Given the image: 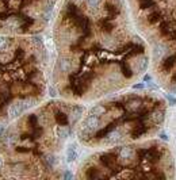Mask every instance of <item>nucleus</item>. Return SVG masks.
<instances>
[{
	"instance_id": "obj_1",
	"label": "nucleus",
	"mask_w": 176,
	"mask_h": 180,
	"mask_svg": "<svg viewBox=\"0 0 176 180\" xmlns=\"http://www.w3.org/2000/svg\"><path fill=\"white\" fill-rule=\"evenodd\" d=\"M83 126H84V130L92 133V131H95V130L99 127V118L96 117V115H92V114H91L90 117L84 121Z\"/></svg>"
},
{
	"instance_id": "obj_2",
	"label": "nucleus",
	"mask_w": 176,
	"mask_h": 180,
	"mask_svg": "<svg viewBox=\"0 0 176 180\" xmlns=\"http://www.w3.org/2000/svg\"><path fill=\"white\" fill-rule=\"evenodd\" d=\"M22 113H23V108H22V103L20 102H16V103H14V104H10V107H8V115H10L11 118L19 117Z\"/></svg>"
},
{
	"instance_id": "obj_3",
	"label": "nucleus",
	"mask_w": 176,
	"mask_h": 180,
	"mask_svg": "<svg viewBox=\"0 0 176 180\" xmlns=\"http://www.w3.org/2000/svg\"><path fill=\"white\" fill-rule=\"evenodd\" d=\"M165 118V114L164 111H161V110H156V111H153L150 115H149V119L153 122V123H161V122L164 121Z\"/></svg>"
},
{
	"instance_id": "obj_4",
	"label": "nucleus",
	"mask_w": 176,
	"mask_h": 180,
	"mask_svg": "<svg viewBox=\"0 0 176 180\" xmlns=\"http://www.w3.org/2000/svg\"><path fill=\"white\" fill-rule=\"evenodd\" d=\"M133 154H134V149L131 146H123V148L119 149V157L121 158L127 160V158H131Z\"/></svg>"
},
{
	"instance_id": "obj_5",
	"label": "nucleus",
	"mask_w": 176,
	"mask_h": 180,
	"mask_svg": "<svg viewBox=\"0 0 176 180\" xmlns=\"http://www.w3.org/2000/svg\"><path fill=\"white\" fill-rule=\"evenodd\" d=\"M76 156H77V152H76V145L72 144L69 148H68V150H67V161H68V163H72V161L76 158Z\"/></svg>"
},
{
	"instance_id": "obj_6",
	"label": "nucleus",
	"mask_w": 176,
	"mask_h": 180,
	"mask_svg": "<svg viewBox=\"0 0 176 180\" xmlns=\"http://www.w3.org/2000/svg\"><path fill=\"white\" fill-rule=\"evenodd\" d=\"M107 141H110V142H117L119 138H121V133L118 131V130H113V131H110L107 136Z\"/></svg>"
},
{
	"instance_id": "obj_7",
	"label": "nucleus",
	"mask_w": 176,
	"mask_h": 180,
	"mask_svg": "<svg viewBox=\"0 0 176 180\" xmlns=\"http://www.w3.org/2000/svg\"><path fill=\"white\" fill-rule=\"evenodd\" d=\"M81 114H83V107L74 106L73 108H72V119H73V121H77L79 118L81 117Z\"/></svg>"
},
{
	"instance_id": "obj_8",
	"label": "nucleus",
	"mask_w": 176,
	"mask_h": 180,
	"mask_svg": "<svg viewBox=\"0 0 176 180\" xmlns=\"http://www.w3.org/2000/svg\"><path fill=\"white\" fill-rule=\"evenodd\" d=\"M175 61H176V58H175V56H171V57H168V58H165V61H164V69H171V68L175 65Z\"/></svg>"
},
{
	"instance_id": "obj_9",
	"label": "nucleus",
	"mask_w": 176,
	"mask_h": 180,
	"mask_svg": "<svg viewBox=\"0 0 176 180\" xmlns=\"http://www.w3.org/2000/svg\"><path fill=\"white\" fill-rule=\"evenodd\" d=\"M106 113V107H103V106H95L94 108L91 110V114L92 115H103V114Z\"/></svg>"
},
{
	"instance_id": "obj_10",
	"label": "nucleus",
	"mask_w": 176,
	"mask_h": 180,
	"mask_svg": "<svg viewBox=\"0 0 176 180\" xmlns=\"http://www.w3.org/2000/svg\"><path fill=\"white\" fill-rule=\"evenodd\" d=\"M68 136H69V129H68L67 126L64 125V126H61V127H58V137L65 138V137H68Z\"/></svg>"
},
{
	"instance_id": "obj_11",
	"label": "nucleus",
	"mask_w": 176,
	"mask_h": 180,
	"mask_svg": "<svg viewBox=\"0 0 176 180\" xmlns=\"http://www.w3.org/2000/svg\"><path fill=\"white\" fill-rule=\"evenodd\" d=\"M22 108H23V111H26L27 108H30V107H33V104H34V100L33 99H26V100H22Z\"/></svg>"
},
{
	"instance_id": "obj_12",
	"label": "nucleus",
	"mask_w": 176,
	"mask_h": 180,
	"mask_svg": "<svg viewBox=\"0 0 176 180\" xmlns=\"http://www.w3.org/2000/svg\"><path fill=\"white\" fill-rule=\"evenodd\" d=\"M159 20H160V14H159V12H154V14H150V15H149V22H150V23H156Z\"/></svg>"
},
{
	"instance_id": "obj_13",
	"label": "nucleus",
	"mask_w": 176,
	"mask_h": 180,
	"mask_svg": "<svg viewBox=\"0 0 176 180\" xmlns=\"http://www.w3.org/2000/svg\"><path fill=\"white\" fill-rule=\"evenodd\" d=\"M57 121H58L61 125H67V123H68V118H67V115H65V114H58V115H57Z\"/></svg>"
},
{
	"instance_id": "obj_14",
	"label": "nucleus",
	"mask_w": 176,
	"mask_h": 180,
	"mask_svg": "<svg viewBox=\"0 0 176 180\" xmlns=\"http://www.w3.org/2000/svg\"><path fill=\"white\" fill-rule=\"evenodd\" d=\"M7 46H8V39L4 38V37H0V50L7 49Z\"/></svg>"
},
{
	"instance_id": "obj_15",
	"label": "nucleus",
	"mask_w": 176,
	"mask_h": 180,
	"mask_svg": "<svg viewBox=\"0 0 176 180\" xmlns=\"http://www.w3.org/2000/svg\"><path fill=\"white\" fill-rule=\"evenodd\" d=\"M45 163H46L47 167H53V164L56 163V157L54 156H47L45 158Z\"/></svg>"
},
{
	"instance_id": "obj_16",
	"label": "nucleus",
	"mask_w": 176,
	"mask_h": 180,
	"mask_svg": "<svg viewBox=\"0 0 176 180\" xmlns=\"http://www.w3.org/2000/svg\"><path fill=\"white\" fill-rule=\"evenodd\" d=\"M54 3H56V0H47V3H46V8H45V11H51V8H53Z\"/></svg>"
},
{
	"instance_id": "obj_17",
	"label": "nucleus",
	"mask_w": 176,
	"mask_h": 180,
	"mask_svg": "<svg viewBox=\"0 0 176 180\" xmlns=\"http://www.w3.org/2000/svg\"><path fill=\"white\" fill-rule=\"evenodd\" d=\"M87 1H88V6H90V7L96 8L99 6V1H100V0H87Z\"/></svg>"
},
{
	"instance_id": "obj_18",
	"label": "nucleus",
	"mask_w": 176,
	"mask_h": 180,
	"mask_svg": "<svg viewBox=\"0 0 176 180\" xmlns=\"http://www.w3.org/2000/svg\"><path fill=\"white\" fill-rule=\"evenodd\" d=\"M165 98L168 99L169 104H176V98L175 96H172V95H169V94H165Z\"/></svg>"
},
{
	"instance_id": "obj_19",
	"label": "nucleus",
	"mask_w": 176,
	"mask_h": 180,
	"mask_svg": "<svg viewBox=\"0 0 176 180\" xmlns=\"http://www.w3.org/2000/svg\"><path fill=\"white\" fill-rule=\"evenodd\" d=\"M61 67H63V69H64V71H68V69H69V68H70L69 61H68V60H64L63 63H61Z\"/></svg>"
},
{
	"instance_id": "obj_20",
	"label": "nucleus",
	"mask_w": 176,
	"mask_h": 180,
	"mask_svg": "<svg viewBox=\"0 0 176 180\" xmlns=\"http://www.w3.org/2000/svg\"><path fill=\"white\" fill-rule=\"evenodd\" d=\"M148 67V60L144 58V63H140V71H145Z\"/></svg>"
},
{
	"instance_id": "obj_21",
	"label": "nucleus",
	"mask_w": 176,
	"mask_h": 180,
	"mask_svg": "<svg viewBox=\"0 0 176 180\" xmlns=\"http://www.w3.org/2000/svg\"><path fill=\"white\" fill-rule=\"evenodd\" d=\"M33 42H34L37 46H41V45H42V39L39 38V37H34V38H33Z\"/></svg>"
},
{
	"instance_id": "obj_22",
	"label": "nucleus",
	"mask_w": 176,
	"mask_h": 180,
	"mask_svg": "<svg viewBox=\"0 0 176 180\" xmlns=\"http://www.w3.org/2000/svg\"><path fill=\"white\" fill-rule=\"evenodd\" d=\"M160 138L161 140H164V141H168L169 137H168V134L167 133H160Z\"/></svg>"
},
{
	"instance_id": "obj_23",
	"label": "nucleus",
	"mask_w": 176,
	"mask_h": 180,
	"mask_svg": "<svg viewBox=\"0 0 176 180\" xmlns=\"http://www.w3.org/2000/svg\"><path fill=\"white\" fill-rule=\"evenodd\" d=\"M64 179H68V180L72 179V173H70L69 171H67V172L64 173Z\"/></svg>"
},
{
	"instance_id": "obj_24",
	"label": "nucleus",
	"mask_w": 176,
	"mask_h": 180,
	"mask_svg": "<svg viewBox=\"0 0 176 180\" xmlns=\"http://www.w3.org/2000/svg\"><path fill=\"white\" fill-rule=\"evenodd\" d=\"M144 84H136V85H133V88L134 90H140V88H144Z\"/></svg>"
},
{
	"instance_id": "obj_25",
	"label": "nucleus",
	"mask_w": 176,
	"mask_h": 180,
	"mask_svg": "<svg viewBox=\"0 0 176 180\" xmlns=\"http://www.w3.org/2000/svg\"><path fill=\"white\" fill-rule=\"evenodd\" d=\"M171 90H172L173 92H176V83H175V84H172V85H171Z\"/></svg>"
},
{
	"instance_id": "obj_26",
	"label": "nucleus",
	"mask_w": 176,
	"mask_h": 180,
	"mask_svg": "<svg viewBox=\"0 0 176 180\" xmlns=\"http://www.w3.org/2000/svg\"><path fill=\"white\" fill-rule=\"evenodd\" d=\"M50 95H51V96H56V94H54V88H50Z\"/></svg>"
},
{
	"instance_id": "obj_27",
	"label": "nucleus",
	"mask_w": 176,
	"mask_h": 180,
	"mask_svg": "<svg viewBox=\"0 0 176 180\" xmlns=\"http://www.w3.org/2000/svg\"><path fill=\"white\" fill-rule=\"evenodd\" d=\"M144 80H145V81H149V80H150V77H149V76H145Z\"/></svg>"
},
{
	"instance_id": "obj_28",
	"label": "nucleus",
	"mask_w": 176,
	"mask_h": 180,
	"mask_svg": "<svg viewBox=\"0 0 176 180\" xmlns=\"http://www.w3.org/2000/svg\"><path fill=\"white\" fill-rule=\"evenodd\" d=\"M1 167H3V161L0 160V169H1Z\"/></svg>"
},
{
	"instance_id": "obj_29",
	"label": "nucleus",
	"mask_w": 176,
	"mask_h": 180,
	"mask_svg": "<svg viewBox=\"0 0 176 180\" xmlns=\"http://www.w3.org/2000/svg\"><path fill=\"white\" fill-rule=\"evenodd\" d=\"M173 81H176V74H175V76H173Z\"/></svg>"
},
{
	"instance_id": "obj_30",
	"label": "nucleus",
	"mask_w": 176,
	"mask_h": 180,
	"mask_svg": "<svg viewBox=\"0 0 176 180\" xmlns=\"http://www.w3.org/2000/svg\"><path fill=\"white\" fill-rule=\"evenodd\" d=\"M0 136H1V134H0Z\"/></svg>"
}]
</instances>
